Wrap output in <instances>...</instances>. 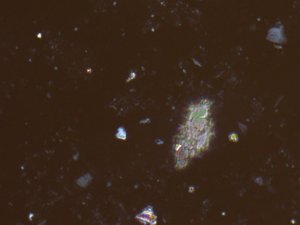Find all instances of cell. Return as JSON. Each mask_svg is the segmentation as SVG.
Returning a JSON list of instances; mask_svg holds the SVG:
<instances>
[{
  "label": "cell",
  "mask_w": 300,
  "mask_h": 225,
  "mask_svg": "<svg viewBox=\"0 0 300 225\" xmlns=\"http://www.w3.org/2000/svg\"><path fill=\"white\" fill-rule=\"evenodd\" d=\"M136 218L144 224L154 225L156 223V216L153 212L152 208L150 206L147 207L140 214L138 215Z\"/></svg>",
  "instance_id": "obj_2"
},
{
  "label": "cell",
  "mask_w": 300,
  "mask_h": 225,
  "mask_svg": "<svg viewBox=\"0 0 300 225\" xmlns=\"http://www.w3.org/2000/svg\"><path fill=\"white\" fill-rule=\"evenodd\" d=\"M229 140H231L232 141H234V142H237L238 141V134H236V133H231L229 136Z\"/></svg>",
  "instance_id": "obj_5"
},
{
  "label": "cell",
  "mask_w": 300,
  "mask_h": 225,
  "mask_svg": "<svg viewBox=\"0 0 300 225\" xmlns=\"http://www.w3.org/2000/svg\"><path fill=\"white\" fill-rule=\"evenodd\" d=\"M90 176L89 174H86V175L82 176L77 180V184L81 187H86L88 185L89 182H90L89 181V179H90Z\"/></svg>",
  "instance_id": "obj_3"
},
{
  "label": "cell",
  "mask_w": 300,
  "mask_h": 225,
  "mask_svg": "<svg viewBox=\"0 0 300 225\" xmlns=\"http://www.w3.org/2000/svg\"><path fill=\"white\" fill-rule=\"evenodd\" d=\"M212 102L207 99L189 105L185 120L180 127L179 136L187 142L191 158L206 151L214 134L211 118Z\"/></svg>",
  "instance_id": "obj_1"
},
{
  "label": "cell",
  "mask_w": 300,
  "mask_h": 225,
  "mask_svg": "<svg viewBox=\"0 0 300 225\" xmlns=\"http://www.w3.org/2000/svg\"><path fill=\"white\" fill-rule=\"evenodd\" d=\"M116 137L121 140H125L126 138V132L124 128L120 127L118 129V132L116 134Z\"/></svg>",
  "instance_id": "obj_4"
}]
</instances>
